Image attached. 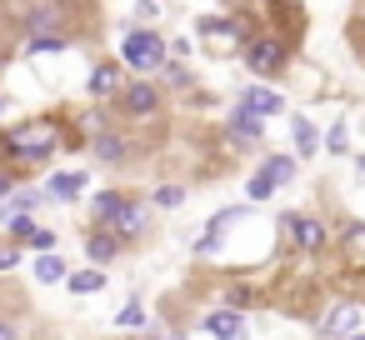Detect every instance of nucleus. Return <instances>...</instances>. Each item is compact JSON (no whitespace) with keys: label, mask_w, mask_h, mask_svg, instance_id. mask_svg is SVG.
Wrapping results in <instances>:
<instances>
[{"label":"nucleus","mask_w":365,"mask_h":340,"mask_svg":"<svg viewBox=\"0 0 365 340\" xmlns=\"http://www.w3.org/2000/svg\"><path fill=\"white\" fill-rule=\"evenodd\" d=\"M61 150H86V140L76 135V125H71V115L66 110H41V115H31V120H21V125H6L0 130V165H11V170H41V165H51Z\"/></svg>","instance_id":"1"},{"label":"nucleus","mask_w":365,"mask_h":340,"mask_svg":"<svg viewBox=\"0 0 365 340\" xmlns=\"http://www.w3.org/2000/svg\"><path fill=\"white\" fill-rule=\"evenodd\" d=\"M165 61H170V46L160 41V31H150L140 21H125V31H120V66L135 71V76H160Z\"/></svg>","instance_id":"2"},{"label":"nucleus","mask_w":365,"mask_h":340,"mask_svg":"<svg viewBox=\"0 0 365 340\" xmlns=\"http://www.w3.org/2000/svg\"><path fill=\"white\" fill-rule=\"evenodd\" d=\"M240 56H245L250 76H260V81H275V76L290 71V46H285L280 36H250V41L240 46Z\"/></svg>","instance_id":"3"},{"label":"nucleus","mask_w":365,"mask_h":340,"mask_svg":"<svg viewBox=\"0 0 365 340\" xmlns=\"http://www.w3.org/2000/svg\"><path fill=\"white\" fill-rule=\"evenodd\" d=\"M106 230H115L125 245H140V240L150 235V200H140V195L125 190V200H120V210L106 220Z\"/></svg>","instance_id":"4"},{"label":"nucleus","mask_w":365,"mask_h":340,"mask_svg":"<svg viewBox=\"0 0 365 340\" xmlns=\"http://www.w3.org/2000/svg\"><path fill=\"white\" fill-rule=\"evenodd\" d=\"M115 110H120L125 120H150V115L160 110V91L150 86V76H145V81H125V91L115 96Z\"/></svg>","instance_id":"5"},{"label":"nucleus","mask_w":365,"mask_h":340,"mask_svg":"<svg viewBox=\"0 0 365 340\" xmlns=\"http://www.w3.org/2000/svg\"><path fill=\"white\" fill-rule=\"evenodd\" d=\"M115 115H120V110H115V101H110V105H106V101H96V105H81V110L71 115V125H76V135L91 145L96 135H106V130L115 125Z\"/></svg>","instance_id":"6"},{"label":"nucleus","mask_w":365,"mask_h":340,"mask_svg":"<svg viewBox=\"0 0 365 340\" xmlns=\"http://www.w3.org/2000/svg\"><path fill=\"white\" fill-rule=\"evenodd\" d=\"M86 150H91L101 165H115V170H120V165H130V155H135V140H130L125 130H115V125H110V130H106V135H96Z\"/></svg>","instance_id":"7"},{"label":"nucleus","mask_w":365,"mask_h":340,"mask_svg":"<svg viewBox=\"0 0 365 340\" xmlns=\"http://www.w3.org/2000/svg\"><path fill=\"white\" fill-rule=\"evenodd\" d=\"M280 230H285V240L300 245V250H325V240H330V230H325L315 215H285Z\"/></svg>","instance_id":"8"},{"label":"nucleus","mask_w":365,"mask_h":340,"mask_svg":"<svg viewBox=\"0 0 365 340\" xmlns=\"http://www.w3.org/2000/svg\"><path fill=\"white\" fill-rule=\"evenodd\" d=\"M225 135H230V145H235V150H255V145H260V135H265V120H260L255 110L235 105V110H230V125H225Z\"/></svg>","instance_id":"9"},{"label":"nucleus","mask_w":365,"mask_h":340,"mask_svg":"<svg viewBox=\"0 0 365 340\" xmlns=\"http://www.w3.org/2000/svg\"><path fill=\"white\" fill-rule=\"evenodd\" d=\"M86 91H91V101H115V96L125 91V66H115V61H101V66L91 71Z\"/></svg>","instance_id":"10"},{"label":"nucleus","mask_w":365,"mask_h":340,"mask_svg":"<svg viewBox=\"0 0 365 340\" xmlns=\"http://www.w3.org/2000/svg\"><path fill=\"white\" fill-rule=\"evenodd\" d=\"M86 185H91L86 170H56V175L46 180V195H51V205H76V200L86 195Z\"/></svg>","instance_id":"11"},{"label":"nucleus","mask_w":365,"mask_h":340,"mask_svg":"<svg viewBox=\"0 0 365 340\" xmlns=\"http://www.w3.org/2000/svg\"><path fill=\"white\" fill-rule=\"evenodd\" d=\"M120 250H125V240H120L115 230H106V225H91V230H86V255H91V265H110V260H120Z\"/></svg>","instance_id":"12"},{"label":"nucleus","mask_w":365,"mask_h":340,"mask_svg":"<svg viewBox=\"0 0 365 340\" xmlns=\"http://www.w3.org/2000/svg\"><path fill=\"white\" fill-rule=\"evenodd\" d=\"M46 205H51L46 190H36V185H16L6 200H0V220H11V215H36V210H46Z\"/></svg>","instance_id":"13"},{"label":"nucleus","mask_w":365,"mask_h":340,"mask_svg":"<svg viewBox=\"0 0 365 340\" xmlns=\"http://www.w3.org/2000/svg\"><path fill=\"white\" fill-rule=\"evenodd\" d=\"M240 105H245V110H255L260 120H270V115H280V110H285V96H280V91H270V86H250V91L240 96Z\"/></svg>","instance_id":"14"},{"label":"nucleus","mask_w":365,"mask_h":340,"mask_svg":"<svg viewBox=\"0 0 365 340\" xmlns=\"http://www.w3.org/2000/svg\"><path fill=\"white\" fill-rule=\"evenodd\" d=\"M205 330H210L215 340H240V335H245V315H240L235 305H230V310H210V315H205Z\"/></svg>","instance_id":"15"},{"label":"nucleus","mask_w":365,"mask_h":340,"mask_svg":"<svg viewBox=\"0 0 365 340\" xmlns=\"http://www.w3.org/2000/svg\"><path fill=\"white\" fill-rule=\"evenodd\" d=\"M66 275H71V265H66L56 250H41V255H36V280H41V285H66Z\"/></svg>","instance_id":"16"},{"label":"nucleus","mask_w":365,"mask_h":340,"mask_svg":"<svg viewBox=\"0 0 365 340\" xmlns=\"http://www.w3.org/2000/svg\"><path fill=\"white\" fill-rule=\"evenodd\" d=\"M66 290H71V295H96V290H106V265L71 270V275H66Z\"/></svg>","instance_id":"17"},{"label":"nucleus","mask_w":365,"mask_h":340,"mask_svg":"<svg viewBox=\"0 0 365 340\" xmlns=\"http://www.w3.org/2000/svg\"><path fill=\"white\" fill-rule=\"evenodd\" d=\"M76 41L71 36H21V51L26 56H61V51H71Z\"/></svg>","instance_id":"18"},{"label":"nucleus","mask_w":365,"mask_h":340,"mask_svg":"<svg viewBox=\"0 0 365 340\" xmlns=\"http://www.w3.org/2000/svg\"><path fill=\"white\" fill-rule=\"evenodd\" d=\"M120 200H125V190H96L91 195V225H106L120 210Z\"/></svg>","instance_id":"19"},{"label":"nucleus","mask_w":365,"mask_h":340,"mask_svg":"<svg viewBox=\"0 0 365 340\" xmlns=\"http://www.w3.org/2000/svg\"><path fill=\"white\" fill-rule=\"evenodd\" d=\"M290 135H295V155H315V150H320V130H315L305 115L290 120Z\"/></svg>","instance_id":"20"},{"label":"nucleus","mask_w":365,"mask_h":340,"mask_svg":"<svg viewBox=\"0 0 365 340\" xmlns=\"http://www.w3.org/2000/svg\"><path fill=\"white\" fill-rule=\"evenodd\" d=\"M260 175L280 190V185H290V180H295V160H290V155H270V160L260 165Z\"/></svg>","instance_id":"21"},{"label":"nucleus","mask_w":365,"mask_h":340,"mask_svg":"<svg viewBox=\"0 0 365 340\" xmlns=\"http://www.w3.org/2000/svg\"><path fill=\"white\" fill-rule=\"evenodd\" d=\"M355 320H360V305H340V310H330L320 320V330L325 335H345V330H355Z\"/></svg>","instance_id":"22"},{"label":"nucleus","mask_w":365,"mask_h":340,"mask_svg":"<svg viewBox=\"0 0 365 340\" xmlns=\"http://www.w3.org/2000/svg\"><path fill=\"white\" fill-rule=\"evenodd\" d=\"M115 325H120V330H140V325H150V315H145L140 300H125V310L115 315Z\"/></svg>","instance_id":"23"},{"label":"nucleus","mask_w":365,"mask_h":340,"mask_svg":"<svg viewBox=\"0 0 365 340\" xmlns=\"http://www.w3.org/2000/svg\"><path fill=\"white\" fill-rule=\"evenodd\" d=\"M160 81H165L170 91H190V86H195V76H190L185 66H175V61H165V71H160Z\"/></svg>","instance_id":"24"},{"label":"nucleus","mask_w":365,"mask_h":340,"mask_svg":"<svg viewBox=\"0 0 365 340\" xmlns=\"http://www.w3.org/2000/svg\"><path fill=\"white\" fill-rule=\"evenodd\" d=\"M21 250H26V245H21V240H11V235L0 240V275H11V270L21 265Z\"/></svg>","instance_id":"25"},{"label":"nucleus","mask_w":365,"mask_h":340,"mask_svg":"<svg viewBox=\"0 0 365 340\" xmlns=\"http://www.w3.org/2000/svg\"><path fill=\"white\" fill-rule=\"evenodd\" d=\"M31 230H36V215H11V220H6V235L21 240V245L31 240Z\"/></svg>","instance_id":"26"},{"label":"nucleus","mask_w":365,"mask_h":340,"mask_svg":"<svg viewBox=\"0 0 365 340\" xmlns=\"http://www.w3.org/2000/svg\"><path fill=\"white\" fill-rule=\"evenodd\" d=\"M155 205H160V210L185 205V185H160V190H155Z\"/></svg>","instance_id":"27"},{"label":"nucleus","mask_w":365,"mask_h":340,"mask_svg":"<svg viewBox=\"0 0 365 340\" xmlns=\"http://www.w3.org/2000/svg\"><path fill=\"white\" fill-rule=\"evenodd\" d=\"M26 245H31V250H36V255H41V250H56V245H61V235H56V230H46V225H36V230H31V240H26Z\"/></svg>","instance_id":"28"},{"label":"nucleus","mask_w":365,"mask_h":340,"mask_svg":"<svg viewBox=\"0 0 365 340\" xmlns=\"http://www.w3.org/2000/svg\"><path fill=\"white\" fill-rule=\"evenodd\" d=\"M245 190H250V200H270V195H275V185H270V180H265L260 170L250 175V185H245Z\"/></svg>","instance_id":"29"},{"label":"nucleus","mask_w":365,"mask_h":340,"mask_svg":"<svg viewBox=\"0 0 365 340\" xmlns=\"http://www.w3.org/2000/svg\"><path fill=\"white\" fill-rule=\"evenodd\" d=\"M325 145H330V155H345V120H335V125H330Z\"/></svg>","instance_id":"30"},{"label":"nucleus","mask_w":365,"mask_h":340,"mask_svg":"<svg viewBox=\"0 0 365 340\" xmlns=\"http://www.w3.org/2000/svg\"><path fill=\"white\" fill-rule=\"evenodd\" d=\"M21 185V170H11V165H0V200H6L11 190Z\"/></svg>","instance_id":"31"},{"label":"nucleus","mask_w":365,"mask_h":340,"mask_svg":"<svg viewBox=\"0 0 365 340\" xmlns=\"http://www.w3.org/2000/svg\"><path fill=\"white\" fill-rule=\"evenodd\" d=\"M160 16V0H135V21H155Z\"/></svg>","instance_id":"32"},{"label":"nucleus","mask_w":365,"mask_h":340,"mask_svg":"<svg viewBox=\"0 0 365 340\" xmlns=\"http://www.w3.org/2000/svg\"><path fill=\"white\" fill-rule=\"evenodd\" d=\"M0 340H21V325L11 315H0Z\"/></svg>","instance_id":"33"},{"label":"nucleus","mask_w":365,"mask_h":340,"mask_svg":"<svg viewBox=\"0 0 365 340\" xmlns=\"http://www.w3.org/2000/svg\"><path fill=\"white\" fill-rule=\"evenodd\" d=\"M180 56H190V41L180 36V41H170V61H180Z\"/></svg>","instance_id":"34"},{"label":"nucleus","mask_w":365,"mask_h":340,"mask_svg":"<svg viewBox=\"0 0 365 340\" xmlns=\"http://www.w3.org/2000/svg\"><path fill=\"white\" fill-rule=\"evenodd\" d=\"M6 110H11V96H0V130H6Z\"/></svg>","instance_id":"35"},{"label":"nucleus","mask_w":365,"mask_h":340,"mask_svg":"<svg viewBox=\"0 0 365 340\" xmlns=\"http://www.w3.org/2000/svg\"><path fill=\"white\" fill-rule=\"evenodd\" d=\"M6 66H11V51H6V46H0V76H6Z\"/></svg>","instance_id":"36"},{"label":"nucleus","mask_w":365,"mask_h":340,"mask_svg":"<svg viewBox=\"0 0 365 340\" xmlns=\"http://www.w3.org/2000/svg\"><path fill=\"white\" fill-rule=\"evenodd\" d=\"M355 165H360V170H365V155H360V160H355Z\"/></svg>","instance_id":"37"},{"label":"nucleus","mask_w":365,"mask_h":340,"mask_svg":"<svg viewBox=\"0 0 365 340\" xmlns=\"http://www.w3.org/2000/svg\"><path fill=\"white\" fill-rule=\"evenodd\" d=\"M350 340H365V335H350Z\"/></svg>","instance_id":"38"}]
</instances>
